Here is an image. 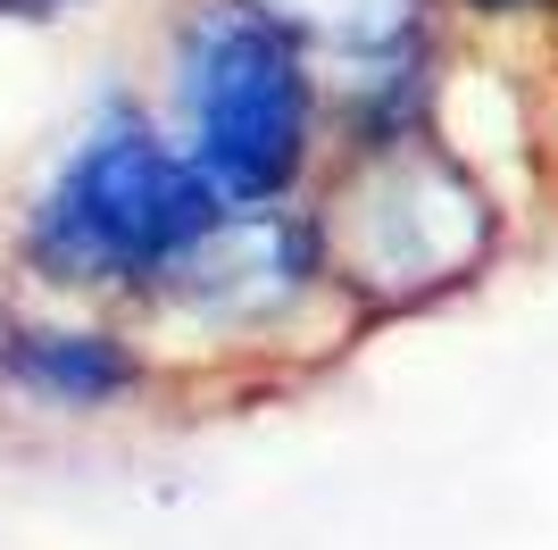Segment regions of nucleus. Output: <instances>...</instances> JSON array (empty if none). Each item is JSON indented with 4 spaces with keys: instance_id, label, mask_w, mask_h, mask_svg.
Masks as SVG:
<instances>
[{
    "instance_id": "1",
    "label": "nucleus",
    "mask_w": 558,
    "mask_h": 550,
    "mask_svg": "<svg viewBox=\"0 0 558 550\" xmlns=\"http://www.w3.org/2000/svg\"><path fill=\"white\" fill-rule=\"evenodd\" d=\"M226 217L233 201L201 176L184 134L159 125L142 100L109 92L84 117V134L50 159L43 192L25 201L17 259L43 292L150 309Z\"/></svg>"
},
{
    "instance_id": "2",
    "label": "nucleus",
    "mask_w": 558,
    "mask_h": 550,
    "mask_svg": "<svg viewBox=\"0 0 558 550\" xmlns=\"http://www.w3.org/2000/svg\"><path fill=\"white\" fill-rule=\"evenodd\" d=\"M317 217L333 242V275L367 325L450 309L500 267L517 234L509 183L484 176L442 125L375 151H333V167L317 176Z\"/></svg>"
},
{
    "instance_id": "3",
    "label": "nucleus",
    "mask_w": 558,
    "mask_h": 550,
    "mask_svg": "<svg viewBox=\"0 0 558 550\" xmlns=\"http://www.w3.org/2000/svg\"><path fill=\"white\" fill-rule=\"evenodd\" d=\"M167 100L201 176L233 208L308 201L333 167L326 59L251 0H192L167 34Z\"/></svg>"
},
{
    "instance_id": "4",
    "label": "nucleus",
    "mask_w": 558,
    "mask_h": 550,
    "mask_svg": "<svg viewBox=\"0 0 558 550\" xmlns=\"http://www.w3.org/2000/svg\"><path fill=\"white\" fill-rule=\"evenodd\" d=\"M159 384L150 343L109 318H34L0 309V392L43 417H117Z\"/></svg>"
},
{
    "instance_id": "5",
    "label": "nucleus",
    "mask_w": 558,
    "mask_h": 550,
    "mask_svg": "<svg viewBox=\"0 0 558 550\" xmlns=\"http://www.w3.org/2000/svg\"><path fill=\"white\" fill-rule=\"evenodd\" d=\"M459 34L509 43V34H558V0H450Z\"/></svg>"
},
{
    "instance_id": "6",
    "label": "nucleus",
    "mask_w": 558,
    "mask_h": 550,
    "mask_svg": "<svg viewBox=\"0 0 558 550\" xmlns=\"http://www.w3.org/2000/svg\"><path fill=\"white\" fill-rule=\"evenodd\" d=\"M59 9H75V0H0V17H59Z\"/></svg>"
}]
</instances>
